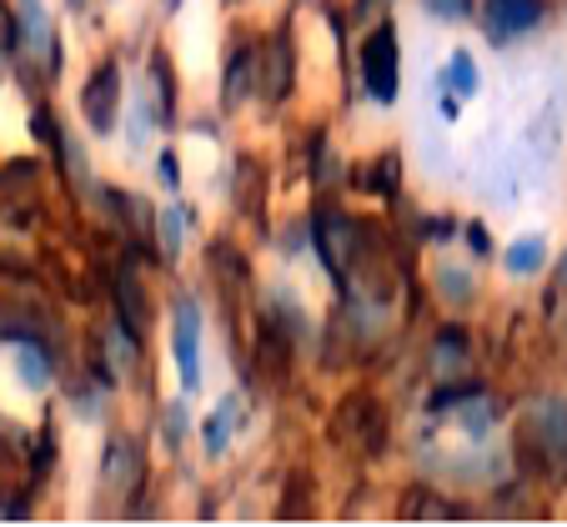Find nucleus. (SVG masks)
Listing matches in <instances>:
<instances>
[{"label": "nucleus", "instance_id": "f257e3e1", "mask_svg": "<svg viewBox=\"0 0 567 527\" xmlns=\"http://www.w3.org/2000/svg\"><path fill=\"white\" fill-rule=\"evenodd\" d=\"M396 65H402V55H396L392 25H377V31L362 41V81L377 101L396 96Z\"/></svg>", "mask_w": 567, "mask_h": 527}, {"label": "nucleus", "instance_id": "f03ea898", "mask_svg": "<svg viewBox=\"0 0 567 527\" xmlns=\"http://www.w3.org/2000/svg\"><path fill=\"white\" fill-rule=\"evenodd\" d=\"M537 21H543V0H487L482 6V31H487L493 45L523 41Z\"/></svg>", "mask_w": 567, "mask_h": 527}, {"label": "nucleus", "instance_id": "7ed1b4c3", "mask_svg": "<svg viewBox=\"0 0 567 527\" xmlns=\"http://www.w3.org/2000/svg\"><path fill=\"white\" fill-rule=\"evenodd\" d=\"M176 372H182V388H196L202 382V317H196V301H182L176 307Z\"/></svg>", "mask_w": 567, "mask_h": 527}, {"label": "nucleus", "instance_id": "20e7f679", "mask_svg": "<svg viewBox=\"0 0 567 527\" xmlns=\"http://www.w3.org/2000/svg\"><path fill=\"white\" fill-rule=\"evenodd\" d=\"M81 111H86V121L96 131H111L116 126V111H121V81H116V65H101L96 81L86 86V96H81Z\"/></svg>", "mask_w": 567, "mask_h": 527}, {"label": "nucleus", "instance_id": "39448f33", "mask_svg": "<svg viewBox=\"0 0 567 527\" xmlns=\"http://www.w3.org/2000/svg\"><path fill=\"white\" fill-rule=\"evenodd\" d=\"M527 442H533V447L563 452L567 447V402H557V397L537 402V407L527 412Z\"/></svg>", "mask_w": 567, "mask_h": 527}, {"label": "nucleus", "instance_id": "423d86ee", "mask_svg": "<svg viewBox=\"0 0 567 527\" xmlns=\"http://www.w3.org/2000/svg\"><path fill=\"white\" fill-rule=\"evenodd\" d=\"M352 237H357V226L347 221V216H321L317 221V251L332 277H347V251L357 247Z\"/></svg>", "mask_w": 567, "mask_h": 527}, {"label": "nucleus", "instance_id": "0eeeda50", "mask_svg": "<svg viewBox=\"0 0 567 527\" xmlns=\"http://www.w3.org/2000/svg\"><path fill=\"white\" fill-rule=\"evenodd\" d=\"M101 477H106L111 493H131V487L141 483V447H136V442H131V437H111Z\"/></svg>", "mask_w": 567, "mask_h": 527}, {"label": "nucleus", "instance_id": "6e6552de", "mask_svg": "<svg viewBox=\"0 0 567 527\" xmlns=\"http://www.w3.org/2000/svg\"><path fill=\"white\" fill-rule=\"evenodd\" d=\"M21 41H25V51L51 55V21H45L41 0H21Z\"/></svg>", "mask_w": 567, "mask_h": 527}, {"label": "nucleus", "instance_id": "1a4fd4ad", "mask_svg": "<svg viewBox=\"0 0 567 527\" xmlns=\"http://www.w3.org/2000/svg\"><path fill=\"white\" fill-rule=\"evenodd\" d=\"M251 91H257V51H241L231 55V71H226V106H236Z\"/></svg>", "mask_w": 567, "mask_h": 527}, {"label": "nucleus", "instance_id": "9d476101", "mask_svg": "<svg viewBox=\"0 0 567 527\" xmlns=\"http://www.w3.org/2000/svg\"><path fill=\"white\" fill-rule=\"evenodd\" d=\"M236 412H241V402L236 397H226L221 407L212 412V417H206V427H202V437H206V452H226V432H231V422H236Z\"/></svg>", "mask_w": 567, "mask_h": 527}, {"label": "nucleus", "instance_id": "9b49d317", "mask_svg": "<svg viewBox=\"0 0 567 527\" xmlns=\"http://www.w3.org/2000/svg\"><path fill=\"white\" fill-rule=\"evenodd\" d=\"M543 261H547L543 237H523V241H513V247H507V271H517V277H527V271H543Z\"/></svg>", "mask_w": 567, "mask_h": 527}, {"label": "nucleus", "instance_id": "f8f14e48", "mask_svg": "<svg viewBox=\"0 0 567 527\" xmlns=\"http://www.w3.org/2000/svg\"><path fill=\"white\" fill-rule=\"evenodd\" d=\"M442 81H447L452 96H472V91L482 86V81H477V65H472V55H467V51L452 55V61H447V75H442Z\"/></svg>", "mask_w": 567, "mask_h": 527}, {"label": "nucleus", "instance_id": "ddd939ff", "mask_svg": "<svg viewBox=\"0 0 567 527\" xmlns=\"http://www.w3.org/2000/svg\"><path fill=\"white\" fill-rule=\"evenodd\" d=\"M116 297H121V307H126V327H131V332H141V327H146V301H141L136 277H131V271L116 281Z\"/></svg>", "mask_w": 567, "mask_h": 527}, {"label": "nucleus", "instance_id": "4468645a", "mask_svg": "<svg viewBox=\"0 0 567 527\" xmlns=\"http://www.w3.org/2000/svg\"><path fill=\"white\" fill-rule=\"evenodd\" d=\"M462 366H467V342H462L457 332H447V337L437 342V372H442V376H457Z\"/></svg>", "mask_w": 567, "mask_h": 527}, {"label": "nucleus", "instance_id": "2eb2a0df", "mask_svg": "<svg viewBox=\"0 0 567 527\" xmlns=\"http://www.w3.org/2000/svg\"><path fill=\"white\" fill-rule=\"evenodd\" d=\"M106 352H111V372H126V366L136 362V342L121 337V327H111L106 332Z\"/></svg>", "mask_w": 567, "mask_h": 527}, {"label": "nucleus", "instance_id": "dca6fc26", "mask_svg": "<svg viewBox=\"0 0 567 527\" xmlns=\"http://www.w3.org/2000/svg\"><path fill=\"white\" fill-rule=\"evenodd\" d=\"M21 376L31 382V388H45V382H51V366H45V356L35 352V347H25L21 352Z\"/></svg>", "mask_w": 567, "mask_h": 527}, {"label": "nucleus", "instance_id": "f3484780", "mask_svg": "<svg viewBox=\"0 0 567 527\" xmlns=\"http://www.w3.org/2000/svg\"><path fill=\"white\" fill-rule=\"evenodd\" d=\"M422 11L442 16V21H462V16L472 11V0H422Z\"/></svg>", "mask_w": 567, "mask_h": 527}, {"label": "nucleus", "instance_id": "a211bd4d", "mask_svg": "<svg viewBox=\"0 0 567 527\" xmlns=\"http://www.w3.org/2000/svg\"><path fill=\"white\" fill-rule=\"evenodd\" d=\"M161 241H166V257H176V247H182V216L176 211L161 216Z\"/></svg>", "mask_w": 567, "mask_h": 527}, {"label": "nucleus", "instance_id": "6ab92c4d", "mask_svg": "<svg viewBox=\"0 0 567 527\" xmlns=\"http://www.w3.org/2000/svg\"><path fill=\"white\" fill-rule=\"evenodd\" d=\"M442 291H447L452 301H467L472 287H467V271H442Z\"/></svg>", "mask_w": 567, "mask_h": 527}, {"label": "nucleus", "instance_id": "aec40b11", "mask_svg": "<svg viewBox=\"0 0 567 527\" xmlns=\"http://www.w3.org/2000/svg\"><path fill=\"white\" fill-rule=\"evenodd\" d=\"M467 247L477 251V257H487V251H493V241H487V226H472V231H467Z\"/></svg>", "mask_w": 567, "mask_h": 527}, {"label": "nucleus", "instance_id": "412c9836", "mask_svg": "<svg viewBox=\"0 0 567 527\" xmlns=\"http://www.w3.org/2000/svg\"><path fill=\"white\" fill-rule=\"evenodd\" d=\"M161 176H166V186H176V156H172V151L161 156Z\"/></svg>", "mask_w": 567, "mask_h": 527}, {"label": "nucleus", "instance_id": "4be33fe9", "mask_svg": "<svg viewBox=\"0 0 567 527\" xmlns=\"http://www.w3.org/2000/svg\"><path fill=\"white\" fill-rule=\"evenodd\" d=\"M557 281L567 287V251H563V261H557Z\"/></svg>", "mask_w": 567, "mask_h": 527}]
</instances>
